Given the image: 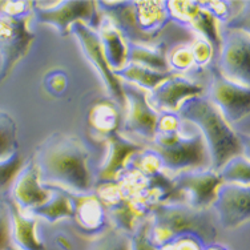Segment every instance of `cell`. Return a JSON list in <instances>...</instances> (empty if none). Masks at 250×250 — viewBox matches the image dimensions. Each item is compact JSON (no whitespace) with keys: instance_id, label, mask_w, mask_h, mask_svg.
Listing matches in <instances>:
<instances>
[{"instance_id":"29","label":"cell","mask_w":250,"mask_h":250,"mask_svg":"<svg viewBox=\"0 0 250 250\" xmlns=\"http://www.w3.org/2000/svg\"><path fill=\"white\" fill-rule=\"evenodd\" d=\"M202 250H228L226 248H224L222 245H217V244H210V245H207Z\"/></svg>"},{"instance_id":"4","label":"cell","mask_w":250,"mask_h":250,"mask_svg":"<svg viewBox=\"0 0 250 250\" xmlns=\"http://www.w3.org/2000/svg\"><path fill=\"white\" fill-rule=\"evenodd\" d=\"M183 236L196 237L205 246L213 244L217 229L212 213L194 209L185 202L156 205L150 218V238L154 244L163 246Z\"/></svg>"},{"instance_id":"21","label":"cell","mask_w":250,"mask_h":250,"mask_svg":"<svg viewBox=\"0 0 250 250\" xmlns=\"http://www.w3.org/2000/svg\"><path fill=\"white\" fill-rule=\"evenodd\" d=\"M113 73L120 82L133 84L136 87L144 89L145 92H152L165 79L173 75V72H159V71H153L139 64H130V62L125 64L120 71H116Z\"/></svg>"},{"instance_id":"23","label":"cell","mask_w":250,"mask_h":250,"mask_svg":"<svg viewBox=\"0 0 250 250\" xmlns=\"http://www.w3.org/2000/svg\"><path fill=\"white\" fill-rule=\"evenodd\" d=\"M19 148L18 126L16 123L3 109H0V160H4L15 154Z\"/></svg>"},{"instance_id":"11","label":"cell","mask_w":250,"mask_h":250,"mask_svg":"<svg viewBox=\"0 0 250 250\" xmlns=\"http://www.w3.org/2000/svg\"><path fill=\"white\" fill-rule=\"evenodd\" d=\"M69 32H72L79 39L85 56L92 62V65L95 67L97 72L100 73L101 79L104 80L109 96L113 97V100L119 105H125L124 95L121 91V82L115 76V73L112 72L111 68L106 64L97 29L91 28L84 21H76L69 27Z\"/></svg>"},{"instance_id":"7","label":"cell","mask_w":250,"mask_h":250,"mask_svg":"<svg viewBox=\"0 0 250 250\" xmlns=\"http://www.w3.org/2000/svg\"><path fill=\"white\" fill-rule=\"evenodd\" d=\"M218 67L222 76L233 83L249 87L250 42L249 32L241 29L220 31Z\"/></svg>"},{"instance_id":"2","label":"cell","mask_w":250,"mask_h":250,"mask_svg":"<svg viewBox=\"0 0 250 250\" xmlns=\"http://www.w3.org/2000/svg\"><path fill=\"white\" fill-rule=\"evenodd\" d=\"M188 130L180 116L165 113L160 117L150 150L159 157L167 172H187L210 168V157L204 137L194 125Z\"/></svg>"},{"instance_id":"28","label":"cell","mask_w":250,"mask_h":250,"mask_svg":"<svg viewBox=\"0 0 250 250\" xmlns=\"http://www.w3.org/2000/svg\"><path fill=\"white\" fill-rule=\"evenodd\" d=\"M0 250H16L11 241L10 214L5 204H0Z\"/></svg>"},{"instance_id":"27","label":"cell","mask_w":250,"mask_h":250,"mask_svg":"<svg viewBox=\"0 0 250 250\" xmlns=\"http://www.w3.org/2000/svg\"><path fill=\"white\" fill-rule=\"evenodd\" d=\"M21 163L23 160L19 152L12 154L8 159L0 160V190L14 181L15 176L21 168Z\"/></svg>"},{"instance_id":"5","label":"cell","mask_w":250,"mask_h":250,"mask_svg":"<svg viewBox=\"0 0 250 250\" xmlns=\"http://www.w3.org/2000/svg\"><path fill=\"white\" fill-rule=\"evenodd\" d=\"M32 16L43 24L56 27L59 34H69V27L76 21H84L97 29L101 16L95 1H31Z\"/></svg>"},{"instance_id":"14","label":"cell","mask_w":250,"mask_h":250,"mask_svg":"<svg viewBox=\"0 0 250 250\" xmlns=\"http://www.w3.org/2000/svg\"><path fill=\"white\" fill-rule=\"evenodd\" d=\"M12 201L21 212L31 210L42 205L49 197V190L40 183V176L34 159L21 167L12 181Z\"/></svg>"},{"instance_id":"12","label":"cell","mask_w":250,"mask_h":250,"mask_svg":"<svg viewBox=\"0 0 250 250\" xmlns=\"http://www.w3.org/2000/svg\"><path fill=\"white\" fill-rule=\"evenodd\" d=\"M173 183L181 196H188L189 202L185 204L194 209H208L214 201L216 189L222 180L218 172L209 168L176 173Z\"/></svg>"},{"instance_id":"13","label":"cell","mask_w":250,"mask_h":250,"mask_svg":"<svg viewBox=\"0 0 250 250\" xmlns=\"http://www.w3.org/2000/svg\"><path fill=\"white\" fill-rule=\"evenodd\" d=\"M204 87L200 83L192 82L181 73H173L165 79L161 84L150 92V105L154 109H163L165 112L178 111L184 101L193 96H201Z\"/></svg>"},{"instance_id":"16","label":"cell","mask_w":250,"mask_h":250,"mask_svg":"<svg viewBox=\"0 0 250 250\" xmlns=\"http://www.w3.org/2000/svg\"><path fill=\"white\" fill-rule=\"evenodd\" d=\"M11 224V241L16 250H45V246L36 234L38 220L25 214L12 200L5 202Z\"/></svg>"},{"instance_id":"15","label":"cell","mask_w":250,"mask_h":250,"mask_svg":"<svg viewBox=\"0 0 250 250\" xmlns=\"http://www.w3.org/2000/svg\"><path fill=\"white\" fill-rule=\"evenodd\" d=\"M105 160L101 164L96 180L99 183H113L117 180V176L124 172L126 161L130 156L143 152L144 148L141 145L133 143L129 137L121 136L119 132H115L106 137Z\"/></svg>"},{"instance_id":"22","label":"cell","mask_w":250,"mask_h":250,"mask_svg":"<svg viewBox=\"0 0 250 250\" xmlns=\"http://www.w3.org/2000/svg\"><path fill=\"white\" fill-rule=\"evenodd\" d=\"M119 121L120 116L115 106H112L111 104H99L92 109L89 116L91 128L95 129L97 135L105 139L112 133L119 132Z\"/></svg>"},{"instance_id":"9","label":"cell","mask_w":250,"mask_h":250,"mask_svg":"<svg viewBox=\"0 0 250 250\" xmlns=\"http://www.w3.org/2000/svg\"><path fill=\"white\" fill-rule=\"evenodd\" d=\"M225 119L228 124H236L249 116V87L228 80L217 68H212V84L207 96Z\"/></svg>"},{"instance_id":"3","label":"cell","mask_w":250,"mask_h":250,"mask_svg":"<svg viewBox=\"0 0 250 250\" xmlns=\"http://www.w3.org/2000/svg\"><path fill=\"white\" fill-rule=\"evenodd\" d=\"M180 119L194 125L204 137L210 157V169L218 172L222 165L242 154V137L228 124L212 101L207 96H193L178 108Z\"/></svg>"},{"instance_id":"6","label":"cell","mask_w":250,"mask_h":250,"mask_svg":"<svg viewBox=\"0 0 250 250\" xmlns=\"http://www.w3.org/2000/svg\"><path fill=\"white\" fill-rule=\"evenodd\" d=\"M31 15L0 12V84L10 76L15 65L28 53L35 35L28 29Z\"/></svg>"},{"instance_id":"26","label":"cell","mask_w":250,"mask_h":250,"mask_svg":"<svg viewBox=\"0 0 250 250\" xmlns=\"http://www.w3.org/2000/svg\"><path fill=\"white\" fill-rule=\"evenodd\" d=\"M130 250H160L150 238V218L145 217L130 234Z\"/></svg>"},{"instance_id":"19","label":"cell","mask_w":250,"mask_h":250,"mask_svg":"<svg viewBox=\"0 0 250 250\" xmlns=\"http://www.w3.org/2000/svg\"><path fill=\"white\" fill-rule=\"evenodd\" d=\"M167 53L164 44L149 45L126 42V64H139L159 72H172L169 69Z\"/></svg>"},{"instance_id":"20","label":"cell","mask_w":250,"mask_h":250,"mask_svg":"<svg viewBox=\"0 0 250 250\" xmlns=\"http://www.w3.org/2000/svg\"><path fill=\"white\" fill-rule=\"evenodd\" d=\"M49 197L42 205L31 209V216L38 218L42 217L48 222H56L62 218L73 216L72 196L59 188H49Z\"/></svg>"},{"instance_id":"25","label":"cell","mask_w":250,"mask_h":250,"mask_svg":"<svg viewBox=\"0 0 250 250\" xmlns=\"http://www.w3.org/2000/svg\"><path fill=\"white\" fill-rule=\"evenodd\" d=\"M88 250H130V234L113 228L95 237Z\"/></svg>"},{"instance_id":"18","label":"cell","mask_w":250,"mask_h":250,"mask_svg":"<svg viewBox=\"0 0 250 250\" xmlns=\"http://www.w3.org/2000/svg\"><path fill=\"white\" fill-rule=\"evenodd\" d=\"M97 29L100 31L97 34L108 67L111 68L112 72L120 71L126 64V40L106 16H104V19L101 18Z\"/></svg>"},{"instance_id":"10","label":"cell","mask_w":250,"mask_h":250,"mask_svg":"<svg viewBox=\"0 0 250 250\" xmlns=\"http://www.w3.org/2000/svg\"><path fill=\"white\" fill-rule=\"evenodd\" d=\"M212 207L222 228L234 229L242 225L250 214L249 185L221 183L216 189Z\"/></svg>"},{"instance_id":"24","label":"cell","mask_w":250,"mask_h":250,"mask_svg":"<svg viewBox=\"0 0 250 250\" xmlns=\"http://www.w3.org/2000/svg\"><path fill=\"white\" fill-rule=\"evenodd\" d=\"M222 183L240 184V185H249L250 167L248 156H236L229 161H226L222 168L218 170Z\"/></svg>"},{"instance_id":"1","label":"cell","mask_w":250,"mask_h":250,"mask_svg":"<svg viewBox=\"0 0 250 250\" xmlns=\"http://www.w3.org/2000/svg\"><path fill=\"white\" fill-rule=\"evenodd\" d=\"M89 150L82 140L72 135L52 133L38 145L34 161L45 187H59L73 194L91 193L93 174L89 170Z\"/></svg>"},{"instance_id":"17","label":"cell","mask_w":250,"mask_h":250,"mask_svg":"<svg viewBox=\"0 0 250 250\" xmlns=\"http://www.w3.org/2000/svg\"><path fill=\"white\" fill-rule=\"evenodd\" d=\"M73 202V216L79 228L87 233L99 231L104 225L105 209L104 204L91 193L71 194Z\"/></svg>"},{"instance_id":"8","label":"cell","mask_w":250,"mask_h":250,"mask_svg":"<svg viewBox=\"0 0 250 250\" xmlns=\"http://www.w3.org/2000/svg\"><path fill=\"white\" fill-rule=\"evenodd\" d=\"M121 91L126 105L124 132L152 141L159 126L160 115L150 105L148 93L129 83L121 82Z\"/></svg>"}]
</instances>
